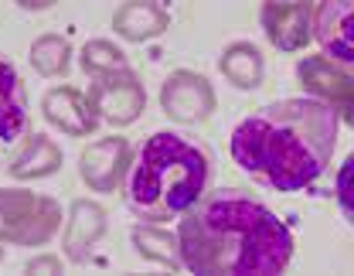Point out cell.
Listing matches in <instances>:
<instances>
[{
  "label": "cell",
  "instance_id": "cell-1",
  "mask_svg": "<svg viewBox=\"0 0 354 276\" xmlns=\"http://www.w3.org/2000/svg\"><path fill=\"white\" fill-rule=\"evenodd\" d=\"M180 263L198 276H272L293 259V232L245 191L205 194L180 215Z\"/></svg>",
  "mask_w": 354,
  "mask_h": 276
},
{
  "label": "cell",
  "instance_id": "cell-2",
  "mask_svg": "<svg viewBox=\"0 0 354 276\" xmlns=\"http://www.w3.org/2000/svg\"><path fill=\"white\" fill-rule=\"evenodd\" d=\"M337 134L341 113L330 102L297 95L245 116L228 137V154L259 184L279 194H297L327 171Z\"/></svg>",
  "mask_w": 354,
  "mask_h": 276
},
{
  "label": "cell",
  "instance_id": "cell-3",
  "mask_svg": "<svg viewBox=\"0 0 354 276\" xmlns=\"http://www.w3.org/2000/svg\"><path fill=\"white\" fill-rule=\"evenodd\" d=\"M212 157L205 147L160 130L147 137L136 150V160L127 178V208L143 222H171L191 212L208 184H212Z\"/></svg>",
  "mask_w": 354,
  "mask_h": 276
},
{
  "label": "cell",
  "instance_id": "cell-4",
  "mask_svg": "<svg viewBox=\"0 0 354 276\" xmlns=\"http://www.w3.org/2000/svg\"><path fill=\"white\" fill-rule=\"evenodd\" d=\"M62 226V205L28 187H0V246H44Z\"/></svg>",
  "mask_w": 354,
  "mask_h": 276
},
{
  "label": "cell",
  "instance_id": "cell-5",
  "mask_svg": "<svg viewBox=\"0 0 354 276\" xmlns=\"http://www.w3.org/2000/svg\"><path fill=\"white\" fill-rule=\"evenodd\" d=\"M86 95L92 102V109H95V116L102 123H109V127H130V123L140 120V113L147 106L143 82L133 75L130 68L92 75Z\"/></svg>",
  "mask_w": 354,
  "mask_h": 276
},
{
  "label": "cell",
  "instance_id": "cell-6",
  "mask_svg": "<svg viewBox=\"0 0 354 276\" xmlns=\"http://www.w3.org/2000/svg\"><path fill=\"white\" fill-rule=\"evenodd\" d=\"M218 95L215 86L208 82V75L191 72V68H177L164 79L160 86V109L167 113V120L174 123H201L215 113Z\"/></svg>",
  "mask_w": 354,
  "mask_h": 276
},
{
  "label": "cell",
  "instance_id": "cell-7",
  "mask_svg": "<svg viewBox=\"0 0 354 276\" xmlns=\"http://www.w3.org/2000/svg\"><path fill=\"white\" fill-rule=\"evenodd\" d=\"M297 75H300V86L313 99L330 102L354 127V68H344L324 55H310L297 65Z\"/></svg>",
  "mask_w": 354,
  "mask_h": 276
},
{
  "label": "cell",
  "instance_id": "cell-8",
  "mask_svg": "<svg viewBox=\"0 0 354 276\" xmlns=\"http://www.w3.org/2000/svg\"><path fill=\"white\" fill-rule=\"evenodd\" d=\"M259 21L279 51H300L313 42V0H263Z\"/></svg>",
  "mask_w": 354,
  "mask_h": 276
},
{
  "label": "cell",
  "instance_id": "cell-9",
  "mask_svg": "<svg viewBox=\"0 0 354 276\" xmlns=\"http://www.w3.org/2000/svg\"><path fill=\"white\" fill-rule=\"evenodd\" d=\"M313 38L324 58L354 68V0H317Z\"/></svg>",
  "mask_w": 354,
  "mask_h": 276
},
{
  "label": "cell",
  "instance_id": "cell-10",
  "mask_svg": "<svg viewBox=\"0 0 354 276\" xmlns=\"http://www.w3.org/2000/svg\"><path fill=\"white\" fill-rule=\"evenodd\" d=\"M130 140L127 137H102L88 143L79 154V174L86 187L99 191V194H113L120 191V184L130 171Z\"/></svg>",
  "mask_w": 354,
  "mask_h": 276
},
{
  "label": "cell",
  "instance_id": "cell-11",
  "mask_svg": "<svg viewBox=\"0 0 354 276\" xmlns=\"http://www.w3.org/2000/svg\"><path fill=\"white\" fill-rule=\"evenodd\" d=\"M106 226H109V215H106L102 205H95V201H88V198L72 201V208H68V226H65V235H62V249H65L68 263H75V266L88 263L95 242L106 235Z\"/></svg>",
  "mask_w": 354,
  "mask_h": 276
},
{
  "label": "cell",
  "instance_id": "cell-12",
  "mask_svg": "<svg viewBox=\"0 0 354 276\" xmlns=\"http://www.w3.org/2000/svg\"><path fill=\"white\" fill-rule=\"evenodd\" d=\"M41 113L51 127H58L68 137H88V134H95V123H99L88 95L72 86H55L44 92Z\"/></svg>",
  "mask_w": 354,
  "mask_h": 276
},
{
  "label": "cell",
  "instance_id": "cell-13",
  "mask_svg": "<svg viewBox=\"0 0 354 276\" xmlns=\"http://www.w3.org/2000/svg\"><path fill=\"white\" fill-rule=\"evenodd\" d=\"M28 134V92L17 68L0 55V157Z\"/></svg>",
  "mask_w": 354,
  "mask_h": 276
},
{
  "label": "cell",
  "instance_id": "cell-14",
  "mask_svg": "<svg viewBox=\"0 0 354 276\" xmlns=\"http://www.w3.org/2000/svg\"><path fill=\"white\" fill-rule=\"evenodd\" d=\"M171 24V14L164 10L160 0H127L116 14H113V31L133 42V45H143L150 38H160Z\"/></svg>",
  "mask_w": 354,
  "mask_h": 276
},
{
  "label": "cell",
  "instance_id": "cell-15",
  "mask_svg": "<svg viewBox=\"0 0 354 276\" xmlns=\"http://www.w3.org/2000/svg\"><path fill=\"white\" fill-rule=\"evenodd\" d=\"M62 167V150L58 143L48 137H28V143L14 154V160L7 164V174L14 181H38L48 178Z\"/></svg>",
  "mask_w": 354,
  "mask_h": 276
},
{
  "label": "cell",
  "instance_id": "cell-16",
  "mask_svg": "<svg viewBox=\"0 0 354 276\" xmlns=\"http://www.w3.org/2000/svg\"><path fill=\"white\" fill-rule=\"evenodd\" d=\"M218 68L235 89H256V86L263 82L266 58L252 42H232V45L221 51Z\"/></svg>",
  "mask_w": 354,
  "mask_h": 276
},
{
  "label": "cell",
  "instance_id": "cell-17",
  "mask_svg": "<svg viewBox=\"0 0 354 276\" xmlns=\"http://www.w3.org/2000/svg\"><path fill=\"white\" fill-rule=\"evenodd\" d=\"M133 246L150 263H160L167 270H180L184 266L180 263V242H177V235H171V232H164V229H153L150 222H143V226L133 229Z\"/></svg>",
  "mask_w": 354,
  "mask_h": 276
},
{
  "label": "cell",
  "instance_id": "cell-18",
  "mask_svg": "<svg viewBox=\"0 0 354 276\" xmlns=\"http://www.w3.org/2000/svg\"><path fill=\"white\" fill-rule=\"evenodd\" d=\"M31 68L44 75V79H58L68 72V62H72V45L62 38V35H41L35 45H31Z\"/></svg>",
  "mask_w": 354,
  "mask_h": 276
},
{
  "label": "cell",
  "instance_id": "cell-19",
  "mask_svg": "<svg viewBox=\"0 0 354 276\" xmlns=\"http://www.w3.org/2000/svg\"><path fill=\"white\" fill-rule=\"evenodd\" d=\"M86 75H102V72H120V68H130V58L123 55V48L113 45V42H86L82 45V55H79Z\"/></svg>",
  "mask_w": 354,
  "mask_h": 276
},
{
  "label": "cell",
  "instance_id": "cell-20",
  "mask_svg": "<svg viewBox=\"0 0 354 276\" xmlns=\"http://www.w3.org/2000/svg\"><path fill=\"white\" fill-rule=\"evenodd\" d=\"M337 205L341 212L348 215V222L354 226V150L348 154V160L341 164V174H337Z\"/></svg>",
  "mask_w": 354,
  "mask_h": 276
},
{
  "label": "cell",
  "instance_id": "cell-21",
  "mask_svg": "<svg viewBox=\"0 0 354 276\" xmlns=\"http://www.w3.org/2000/svg\"><path fill=\"white\" fill-rule=\"evenodd\" d=\"M24 273H62V259H55V256H38V259H31V263L24 266Z\"/></svg>",
  "mask_w": 354,
  "mask_h": 276
},
{
  "label": "cell",
  "instance_id": "cell-22",
  "mask_svg": "<svg viewBox=\"0 0 354 276\" xmlns=\"http://www.w3.org/2000/svg\"><path fill=\"white\" fill-rule=\"evenodd\" d=\"M17 7H24V10H48V7H55L58 0H14Z\"/></svg>",
  "mask_w": 354,
  "mask_h": 276
},
{
  "label": "cell",
  "instance_id": "cell-23",
  "mask_svg": "<svg viewBox=\"0 0 354 276\" xmlns=\"http://www.w3.org/2000/svg\"><path fill=\"white\" fill-rule=\"evenodd\" d=\"M0 263H3V246H0Z\"/></svg>",
  "mask_w": 354,
  "mask_h": 276
}]
</instances>
